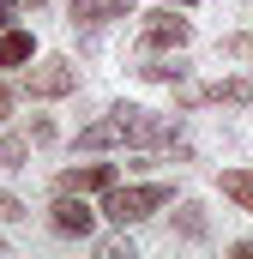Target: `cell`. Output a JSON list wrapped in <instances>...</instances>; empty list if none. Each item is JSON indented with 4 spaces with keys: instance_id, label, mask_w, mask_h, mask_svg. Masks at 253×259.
Instances as JSON below:
<instances>
[{
    "instance_id": "ba28073f",
    "label": "cell",
    "mask_w": 253,
    "mask_h": 259,
    "mask_svg": "<svg viewBox=\"0 0 253 259\" xmlns=\"http://www.w3.org/2000/svg\"><path fill=\"white\" fill-rule=\"evenodd\" d=\"M109 18H133V0H72V24H109Z\"/></svg>"
},
{
    "instance_id": "8992f818",
    "label": "cell",
    "mask_w": 253,
    "mask_h": 259,
    "mask_svg": "<svg viewBox=\"0 0 253 259\" xmlns=\"http://www.w3.org/2000/svg\"><path fill=\"white\" fill-rule=\"evenodd\" d=\"M49 223H55L61 235H78V241H85L97 217H91V205H85V193H61V199H55V211H49Z\"/></svg>"
},
{
    "instance_id": "52a82bcc",
    "label": "cell",
    "mask_w": 253,
    "mask_h": 259,
    "mask_svg": "<svg viewBox=\"0 0 253 259\" xmlns=\"http://www.w3.org/2000/svg\"><path fill=\"white\" fill-rule=\"evenodd\" d=\"M55 187H61V193H109V187H115V169H109V163H91V169H66Z\"/></svg>"
},
{
    "instance_id": "4fadbf2b",
    "label": "cell",
    "mask_w": 253,
    "mask_h": 259,
    "mask_svg": "<svg viewBox=\"0 0 253 259\" xmlns=\"http://www.w3.org/2000/svg\"><path fill=\"white\" fill-rule=\"evenodd\" d=\"M175 229H181L187 241H205V217H199V205H181V217H175Z\"/></svg>"
},
{
    "instance_id": "9c48e42d",
    "label": "cell",
    "mask_w": 253,
    "mask_h": 259,
    "mask_svg": "<svg viewBox=\"0 0 253 259\" xmlns=\"http://www.w3.org/2000/svg\"><path fill=\"white\" fill-rule=\"evenodd\" d=\"M217 187H223V199H235L241 211H253V175H247V169H223Z\"/></svg>"
},
{
    "instance_id": "3957f363",
    "label": "cell",
    "mask_w": 253,
    "mask_h": 259,
    "mask_svg": "<svg viewBox=\"0 0 253 259\" xmlns=\"http://www.w3.org/2000/svg\"><path fill=\"white\" fill-rule=\"evenodd\" d=\"M187 36H193V24L175 12V0L169 6H157V12H145V30H139V49L145 55H157V49H187Z\"/></svg>"
},
{
    "instance_id": "5b68a950",
    "label": "cell",
    "mask_w": 253,
    "mask_h": 259,
    "mask_svg": "<svg viewBox=\"0 0 253 259\" xmlns=\"http://www.w3.org/2000/svg\"><path fill=\"white\" fill-rule=\"evenodd\" d=\"M78 91V66L72 61H36L30 66V97H72Z\"/></svg>"
},
{
    "instance_id": "ffe728a7",
    "label": "cell",
    "mask_w": 253,
    "mask_h": 259,
    "mask_svg": "<svg viewBox=\"0 0 253 259\" xmlns=\"http://www.w3.org/2000/svg\"><path fill=\"white\" fill-rule=\"evenodd\" d=\"M0 247H6V241H0Z\"/></svg>"
},
{
    "instance_id": "30bf717a",
    "label": "cell",
    "mask_w": 253,
    "mask_h": 259,
    "mask_svg": "<svg viewBox=\"0 0 253 259\" xmlns=\"http://www.w3.org/2000/svg\"><path fill=\"white\" fill-rule=\"evenodd\" d=\"M36 55V42L30 36H18V30H0V66H24Z\"/></svg>"
},
{
    "instance_id": "2e32d148",
    "label": "cell",
    "mask_w": 253,
    "mask_h": 259,
    "mask_svg": "<svg viewBox=\"0 0 253 259\" xmlns=\"http://www.w3.org/2000/svg\"><path fill=\"white\" fill-rule=\"evenodd\" d=\"M12 12H24V0H0V30L12 24Z\"/></svg>"
},
{
    "instance_id": "d6986e66",
    "label": "cell",
    "mask_w": 253,
    "mask_h": 259,
    "mask_svg": "<svg viewBox=\"0 0 253 259\" xmlns=\"http://www.w3.org/2000/svg\"><path fill=\"white\" fill-rule=\"evenodd\" d=\"M175 6H199V0H175Z\"/></svg>"
},
{
    "instance_id": "7a4b0ae2",
    "label": "cell",
    "mask_w": 253,
    "mask_h": 259,
    "mask_svg": "<svg viewBox=\"0 0 253 259\" xmlns=\"http://www.w3.org/2000/svg\"><path fill=\"white\" fill-rule=\"evenodd\" d=\"M169 199H175V187H169V181H145V187H109V199H103V217L126 229V223H145L151 211H163Z\"/></svg>"
},
{
    "instance_id": "ac0fdd59",
    "label": "cell",
    "mask_w": 253,
    "mask_h": 259,
    "mask_svg": "<svg viewBox=\"0 0 253 259\" xmlns=\"http://www.w3.org/2000/svg\"><path fill=\"white\" fill-rule=\"evenodd\" d=\"M43 6H49V0H24V12H43Z\"/></svg>"
},
{
    "instance_id": "6da1fadb",
    "label": "cell",
    "mask_w": 253,
    "mask_h": 259,
    "mask_svg": "<svg viewBox=\"0 0 253 259\" xmlns=\"http://www.w3.org/2000/svg\"><path fill=\"white\" fill-rule=\"evenodd\" d=\"M175 145V127H163V121H151L145 109H133V103H115L103 121H91V127L78 133V145L85 151H109V145Z\"/></svg>"
},
{
    "instance_id": "5bb4252c",
    "label": "cell",
    "mask_w": 253,
    "mask_h": 259,
    "mask_svg": "<svg viewBox=\"0 0 253 259\" xmlns=\"http://www.w3.org/2000/svg\"><path fill=\"white\" fill-rule=\"evenodd\" d=\"M18 217H24V205H18L12 193H0V223H18Z\"/></svg>"
},
{
    "instance_id": "9a60e30c",
    "label": "cell",
    "mask_w": 253,
    "mask_h": 259,
    "mask_svg": "<svg viewBox=\"0 0 253 259\" xmlns=\"http://www.w3.org/2000/svg\"><path fill=\"white\" fill-rule=\"evenodd\" d=\"M18 157H24V139H12V145H0V163H6V169H18Z\"/></svg>"
},
{
    "instance_id": "8fae6325",
    "label": "cell",
    "mask_w": 253,
    "mask_h": 259,
    "mask_svg": "<svg viewBox=\"0 0 253 259\" xmlns=\"http://www.w3.org/2000/svg\"><path fill=\"white\" fill-rule=\"evenodd\" d=\"M217 55H223V61H253V30H235V36H223V42H217Z\"/></svg>"
},
{
    "instance_id": "e0dca14e",
    "label": "cell",
    "mask_w": 253,
    "mask_h": 259,
    "mask_svg": "<svg viewBox=\"0 0 253 259\" xmlns=\"http://www.w3.org/2000/svg\"><path fill=\"white\" fill-rule=\"evenodd\" d=\"M6 109H12V91H6V84H0V115H6Z\"/></svg>"
},
{
    "instance_id": "7c38bea8",
    "label": "cell",
    "mask_w": 253,
    "mask_h": 259,
    "mask_svg": "<svg viewBox=\"0 0 253 259\" xmlns=\"http://www.w3.org/2000/svg\"><path fill=\"white\" fill-rule=\"evenodd\" d=\"M139 72H145L151 84H169V78H181L187 66H181V61H145V66H139Z\"/></svg>"
},
{
    "instance_id": "277c9868",
    "label": "cell",
    "mask_w": 253,
    "mask_h": 259,
    "mask_svg": "<svg viewBox=\"0 0 253 259\" xmlns=\"http://www.w3.org/2000/svg\"><path fill=\"white\" fill-rule=\"evenodd\" d=\"M199 103H235V109H253V78H223V84H187V91H181V109H199Z\"/></svg>"
}]
</instances>
